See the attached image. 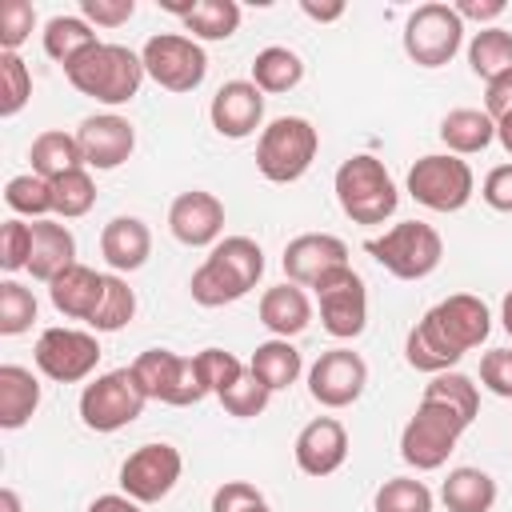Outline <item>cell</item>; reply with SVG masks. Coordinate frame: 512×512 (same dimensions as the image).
Instances as JSON below:
<instances>
[{"instance_id":"obj_1","label":"cell","mask_w":512,"mask_h":512,"mask_svg":"<svg viewBox=\"0 0 512 512\" xmlns=\"http://www.w3.org/2000/svg\"><path fill=\"white\" fill-rule=\"evenodd\" d=\"M64 76H68V84L80 96L116 108V104H128L140 92V84H144L148 72H144L140 52H132L124 44H104L100 40L84 56H76L72 64H64Z\"/></svg>"},{"instance_id":"obj_2","label":"cell","mask_w":512,"mask_h":512,"mask_svg":"<svg viewBox=\"0 0 512 512\" xmlns=\"http://www.w3.org/2000/svg\"><path fill=\"white\" fill-rule=\"evenodd\" d=\"M336 200H340V212L352 220V224H384L396 204H400V192L384 168V160L368 156V152H356L348 156L340 168H336Z\"/></svg>"},{"instance_id":"obj_3","label":"cell","mask_w":512,"mask_h":512,"mask_svg":"<svg viewBox=\"0 0 512 512\" xmlns=\"http://www.w3.org/2000/svg\"><path fill=\"white\" fill-rule=\"evenodd\" d=\"M320 152V132L304 116H276L272 124L260 128L256 140V168L272 184H292L300 180Z\"/></svg>"},{"instance_id":"obj_4","label":"cell","mask_w":512,"mask_h":512,"mask_svg":"<svg viewBox=\"0 0 512 512\" xmlns=\"http://www.w3.org/2000/svg\"><path fill=\"white\" fill-rule=\"evenodd\" d=\"M368 252L372 260L392 272L396 280H424L440 268V256H444V240L432 224L424 220H400L392 224L384 236L368 240Z\"/></svg>"},{"instance_id":"obj_5","label":"cell","mask_w":512,"mask_h":512,"mask_svg":"<svg viewBox=\"0 0 512 512\" xmlns=\"http://www.w3.org/2000/svg\"><path fill=\"white\" fill-rule=\"evenodd\" d=\"M148 404V392L140 388L132 364L128 368H112L100 372L92 384H84L80 392V420L92 432H120L128 428Z\"/></svg>"},{"instance_id":"obj_6","label":"cell","mask_w":512,"mask_h":512,"mask_svg":"<svg viewBox=\"0 0 512 512\" xmlns=\"http://www.w3.org/2000/svg\"><path fill=\"white\" fill-rule=\"evenodd\" d=\"M132 372L140 380V388L148 392V400L172 404V408H188L200 404L208 396V384L200 376L196 356H180L172 348H148L132 360Z\"/></svg>"},{"instance_id":"obj_7","label":"cell","mask_w":512,"mask_h":512,"mask_svg":"<svg viewBox=\"0 0 512 512\" xmlns=\"http://www.w3.org/2000/svg\"><path fill=\"white\" fill-rule=\"evenodd\" d=\"M464 428L468 424L452 408L420 400L416 412H412V420L400 432V456H404V464H412L416 472L444 468L448 456L456 452V440L464 436Z\"/></svg>"},{"instance_id":"obj_8","label":"cell","mask_w":512,"mask_h":512,"mask_svg":"<svg viewBox=\"0 0 512 512\" xmlns=\"http://www.w3.org/2000/svg\"><path fill=\"white\" fill-rule=\"evenodd\" d=\"M476 192L468 160L452 152H428L408 168V196L432 212H460Z\"/></svg>"},{"instance_id":"obj_9","label":"cell","mask_w":512,"mask_h":512,"mask_svg":"<svg viewBox=\"0 0 512 512\" xmlns=\"http://www.w3.org/2000/svg\"><path fill=\"white\" fill-rule=\"evenodd\" d=\"M464 44V20L452 4L428 0L404 20V52L420 68H444Z\"/></svg>"},{"instance_id":"obj_10","label":"cell","mask_w":512,"mask_h":512,"mask_svg":"<svg viewBox=\"0 0 512 512\" xmlns=\"http://www.w3.org/2000/svg\"><path fill=\"white\" fill-rule=\"evenodd\" d=\"M140 60H144V72L168 92H196L208 76V56H204L200 40H192L184 32L148 36V44L140 48Z\"/></svg>"},{"instance_id":"obj_11","label":"cell","mask_w":512,"mask_h":512,"mask_svg":"<svg viewBox=\"0 0 512 512\" xmlns=\"http://www.w3.org/2000/svg\"><path fill=\"white\" fill-rule=\"evenodd\" d=\"M316 300H320V324L328 336L336 340H356L368 324V292H364V276L352 264H340L332 272H324L312 284Z\"/></svg>"},{"instance_id":"obj_12","label":"cell","mask_w":512,"mask_h":512,"mask_svg":"<svg viewBox=\"0 0 512 512\" xmlns=\"http://www.w3.org/2000/svg\"><path fill=\"white\" fill-rule=\"evenodd\" d=\"M36 368L56 384H80L100 364V340L84 328H44L36 336Z\"/></svg>"},{"instance_id":"obj_13","label":"cell","mask_w":512,"mask_h":512,"mask_svg":"<svg viewBox=\"0 0 512 512\" xmlns=\"http://www.w3.org/2000/svg\"><path fill=\"white\" fill-rule=\"evenodd\" d=\"M184 472V456L180 448L156 440V444H140L136 452H128V460L120 464V488L124 496H132L136 504H156L164 500L176 480Z\"/></svg>"},{"instance_id":"obj_14","label":"cell","mask_w":512,"mask_h":512,"mask_svg":"<svg viewBox=\"0 0 512 512\" xmlns=\"http://www.w3.org/2000/svg\"><path fill=\"white\" fill-rule=\"evenodd\" d=\"M364 384H368V364L352 348H328L308 368V396L320 408H348V404H356Z\"/></svg>"},{"instance_id":"obj_15","label":"cell","mask_w":512,"mask_h":512,"mask_svg":"<svg viewBox=\"0 0 512 512\" xmlns=\"http://www.w3.org/2000/svg\"><path fill=\"white\" fill-rule=\"evenodd\" d=\"M428 316V324L440 332V340L452 348V352H472V348H480L484 340H488V332H492V312H488V304L480 300V296H472V292H456V296H448V300H440L436 308H428L424 312Z\"/></svg>"},{"instance_id":"obj_16","label":"cell","mask_w":512,"mask_h":512,"mask_svg":"<svg viewBox=\"0 0 512 512\" xmlns=\"http://www.w3.org/2000/svg\"><path fill=\"white\" fill-rule=\"evenodd\" d=\"M76 144H80L84 168L112 172V168H120V164L132 156V148H136V128H132V120H124V116H116V112H96V116H84V120H80Z\"/></svg>"},{"instance_id":"obj_17","label":"cell","mask_w":512,"mask_h":512,"mask_svg":"<svg viewBox=\"0 0 512 512\" xmlns=\"http://www.w3.org/2000/svg\"><path fill=\"white\" fill-rule=\"evenodd\" d=\"M296 468L304 476H332L344 460H348V428L336 416H316L300 428L296 444H292Z\"/></svg>"},{"instance_id":"obj_18","label":"cell","mask_w":512,"mask_h":512,"mask_svg":"<svg viewBox=\"0 0 512 512\" xmlns=\"http://www.w3.org/2000/svg\"><path fill=\"white\" fill-rule=\"evenodd\" d=\"M208 120L224 140H244L264 120V92L252 80H228L208 104Z\"/></svg>"},{"instance_id":"obj_19","label":"cell","mask_w":512,"mask_h":512,"mask_svg":"<svg viewBox=\"0 0 512 512\" xmlns=\"http://www.w3.org/2000/svg\"><path fill=\"white\" fill-rule=\"evenodd\" d=\"M168 228L180 244L188 248H208V244H220V232H224V204L204 192V188H192V192H180L168 208Z\"/></svg>"},{"instance_id":"obj_20","label":"cell","mask_w":512,"mask_h":512,"mask_svg":"<svg viewBox=\"0 0 512 512\" xmlns=\"http://www.w3.org/2000/svg\"><path fill=\"white\" fill-rule=\"evenodd\" d=\"M280 264H284V276L292 284L312 288L324 272L348 264V244L340 236H332V232H304V236H296V240L284 244Z\"/></svg>"},{"instance_id":"obj_21","label":"cell","mask_w":512,"mask_h":512,"mask_svg":"<svg viewBox=\"0 0 512 512\" xmlns=\"http://www.w3.org/2000/svg\"><path fill=\"white\" fill-rule=\"evenodd\" d=\"M100 256L108 260L112 272H136L152 256V232L140 216H112L100 232Z\"/></svg>"},{"instance_id":"obj_22","label":"cell","mask_w":512,"mask_h":512,"mask_svg":"<svg viewBox=\"0 0 512 512\" xmlns=\"http://www.w3.org/2000/svg\"><path fill=\"white\" fill-rule=\"evenodd\" d=\"M72 264H80V260H76V236L68 232V224H60V220H32V260H28L32 280L52 284Z\"/></svg>"},{"instance_id":"obj_23","label":"cell","mask_w":512,"mask_h":512,"mask_svg":"<svg viewBox=\"0 0 512 512\" xmlns=\"http://www.w3.org/2000/svg\"><path fill=\"white\" fill-rule=\"evenodd\" d=\"M48 296H52V308L68 320H92V312L100 308V296H104V272L88 268V264H72L68 272H60L52 284H48Z\"/></svg>"},{"instance_id":"obj_24","label":"cell","mask_w":512,"mask_h":512,"mask_svg":"<svg viewBox=\"0 0 512 512\" xmlns=\"http://www.w3.org/2000/svg\"><path fill=\"white\" fill-rule=\"evenodd\" d=\"M260 324L280 336V340H292L300 336L308 324H312V300L300 284L284 280V284H272L264 296H260Z\"/></svg>"},{"instance_id":"obj_25","label":"cell","mask_w":512,"mask_h":512,"mask_svg":"<svg viewBox=\"0 0 512 512\" xmlns=\"http://www.w3.org/2000/svg\"><path fill=\"white\" fill-rule=\"evenodd\" d=\"M204 260H212L244 296L260 284V276H264V252H260V244L252 240V236H224L220 244H212V252L204 256Z\"/></svg>"},{"instance_id":"obj_26","label":"cell","mask_w":512,"mask_h":512,"mask_svg":"<svg viewBox=\"0 0 512 512\" xmlns=\"http://www.w3.org/2000/svg\"><path fill=\"white\" fill-rule=\"evenodd\" d=\"M40 408V380L20 364H0V428L16 432Z\"/></svg>"},{"instance_id":"obj_27","label":"cell","mask_w":512,"mask_h":512,"mask_svg":"<svg viewBox=\"0 0 512 512\" xmlns=\"http://www.w3.org/2000/svg\"><path fill=\"white\" fill-rule=\"evenodd\" d=\"M440 140L452 156H472L484 152L496 140V120L484 108H452L440 120Z\"/></svg>"},{"instance_id":"obj_28","label":"cell","mask_w":512,"mask_h":512,"mask_svg":"<svg viewBox=\"0 0 512 512\" xmlns=\"http://www.w3.org/2000/svg\"><path fill=\"white\" fill-rule=\"evenodd\" d=\"M248 372H252L268 392H280V388H292V384L300 380L304 360H300V352L292 348V340L272 336V340L256 344V352H252V360H248Z\"/></svg>"},{"instance_id":"obj_29","label":"cell","mask_w":512,"mask_h":512,"mask_svg":"<svg viewBox=\"0 0 512 512\" xmlns=\"http://www.w3.org/2000/svg\"><path fill=\"white\" fill-rule=\"evenodd\" d=\"M440 500L448 512H488L496 504V480L484 468H452L440 484Z\"/></svg>"},{"instance_id":"obj_30","label":"cell","mask_w":512,"mask_h":512,"mask_svg":"<svg viewBox=\"0 0 512 512\" xmlns=\"http://www.w3.org/2000/svg\"><path fill=\"white\" fill-rule=\"evenodd\" d=\"M28 160H32V172L44 176V180H56L72 168H84V156H80V144H76V132H64V128H48L32 140L28 148Z\"/></svg>"},{"instance_id":"obj_31","label":"cell","mask_w":512,"mask_h":512,"mask_svg":"<svg viewBox=\"0 0 512 512\" xmlns=\"http://www.w3.org/2000/svg\"><path fill=\"white\" fill-rule=\"evenodd\" d=\"M404 360L416 368V372H428V376H440V372H452L460 364V352H452L440 332L428 324V316H420L408 336H404Z\"/></svg>"},{"instance_id":"obj_32","label":"cell","mask_w":512,"mask_h":512,"mask_svg":"<svg viewBox=\"0 0 512 512\" xmlns=\"http://www.w3.org/2000/svg\"><path fill=\"white\" fill-rule=\"evenodd\" d=\"M300 80H304V60L292 48L272 44L252 56V84L260 92H292Z\"/></svg>"},{"instance_id":"obj_33","label":"cell","mask_w":512,"mask_h":512,"mask_svg":"<svg viewBox=\"0 0 512 512\" xmlns=\"http://www.w3.org/2000/svg\"><path fill=\"white\" fill-rule=\"evenodd\" d=\"M92 44H100V40H96V32H92V24H88L84 16H52V20L44 24V52H48L56 64H72V60L84 56Z\"/></svg>"},{"instance_id":"obj_34","label":"cell","mask_w":512,"mask_h":512,"mask_svg":"<svg viewBox=\"0 0 512 512\" xmlns=\"http://www.w3.org/2000/svg\"><path fill=\"white\" fill-rule=\"evenodd\" d=\"M420 400H428V404H444V408H452L464 424H472L476 420V412H480V388L472 384V376H464V372H440V376H432L428 384H424V396Z\"/></svg>"},{"instance_id":"obj_35","label":"cell","mask_w":512,"mask_h":512,"mask_svg":"<svg viewBox=\"0 0 512 512\" xmlns=\"http://www.w3.org/2000/svg\"><path fill=\"white\" fill-rule=\"evenodd\" d=\"M468 68L488 84L500 72H512V32L508 28H480L468 40Z\"/></svg>"},{"instance_id":"obj_36","label":"cell","mask_w":512,"mask_h":512,"mask_svg":"<svg viewBox=\"0 0 512 512\" xmlns=\"http://www.w3.org/2000/svg\"><path fill=\"white\" fill-rule=\"evenodd\" d=\"M184 28L192 40H228L240 28V4L236 0H196L184 12Z\"/></svg>"},{"instance_id":"obj_37","label":"cell","mask_w":512,"mask_h":512,"mask_svg":"<svg viewBox=\"0 0 512 512\" xmlns=\"http://www.w3.org/2000/svg\"><path fill=\"white\" fill-rule=\"evenodd\" d=\"M136 316V292L128 288V280L120 272H108L104 276V296H100V308L92 312L88 328L92 332H120L128 328Z\"/></svg>"},{"instance_id":"obj_38","label":"cell","mask_w":512,"mask_h":512,"mask_svg":"<svg viewBox=\"0 0 512 512\" xmlns=\"http://www.w3.org/2000/svg\"><path fill=\"white\" fill-rule=\"evenodd\" d=\"M92 204H96V180L88 168H72L52 180V216L76 220V216L92 212Z\"/></svg>"},{"instance_id":"obj_39","label":"cell","mask_w":512,"mask_h":512,"mask_svg":"<svg viewBox=\"0 0 512 512\" xmlns=\"http://www.w3.org/2000/svg\"><path fill=\"white\" fill-rule=\"evenodd\" d=\"M4 204H8L16 216L48 220V212H52V180H44V176H36V172L12 176V180L4 184Z\"/></svg>"},{"instance_id":"obj_40","label":"cell","mask_w":512,"mask_h":512,"mask_svg":"<svg viewBox=\"0 0 512 512\" xmlns=\"http://www.w3.org/2000/svg\"><path fill=\"white\" fill-rule=\"evenodd\" d=\"M376 512H432V492L416 476H392L372 496Z\"/></svg>"},{"instance_id":"obj_41","label":"cell","mask_w":512,"mask_h":512,"mask_svg":"<svg viewBox=\"0 0 512 512\" xmlns=\"http://www.w3.org/2000/svg\"><path fill=\"white\" fill-rule=\"evenodd\" d=\"M32 96V72L20 52H0V116L12 120Z\"/></svg>"},{"instance_id":"obj_42","label":"cell","mask_w":512,"mask_h":512,"mask_svg":"<svg viewBox=\"0 0 512 512\" xmlns=\"http://www.w3.org/2000/svg\"><path fill=\"white\" fill-rule=\"evenodd\" d=\"M36 320V296L20 280H0V336H20Z\"/></svg>"},{"instance_id":"obj_43","label":"cell","mask_w":512,"mask_h":512,"mask_svg":"<svg viewBox=\"0 0 512 512\" xmlns=\"http://www.w3.org/2000/svg\"><path fill=\"white\" fill-rule=\"evenodd\" d=\"M188 292H192V300L200 304V308H224V304H236L244 292L212 264V260H204L196 272H192V280H188Z\"/></svg>"},{"instance_id":"obj_44","label":"cell","mask_w":512,"mask_h":512,"mask_svg":"<svg viewBox=\"0 0 512 512\" xmlns=\"http://www.w3.org/2000/svg\"><path fill=\"white\" fill-rule=\"evenodd\" d=\"M220 404H224V412L228 416H240V420H252V416H260L264 408H268V400H272V392L252 376V372H244L228 392H220L216 396Z\"/></svg>"},{"instance_id":"obj_45","label":"cell","mask_w":512,"mask_h":512,"mask_svg":"<svg viewBox=\"0 0 512 512\" xmlns=\"http://www.w3.org/2000/svg\"><path fill=\"white\" fill-rule=\"evenodd\" d=\"M196 364H200V376H204V384H208L212 396L228 392V388L248 372V368H244L232 352H224V348H204V352H196Z\"/></svg>"},{"instance_id":"obj_46","label":"cell","mask_w":512,"mask_h":512,"mask_svg":"<svg viewBox=\"0 0 512 512\" xmlns=\"http://www.w3.org/2000/svg\"><path fill=\"white\" fill-rule=\"evenodd\" d=\"M36 28V8L28 0H4L0 4V52H16Z\"/></svg>"},{"instance_id":"obj_47","label":"cell","mask_w":512,"mask_h":512,"mask_svg":"<svg viewBox=\"0 0 512 512\" xmlns=\"http://www.w3.org/2000/svg\"><path fill=\"white\" fill-rule=\"evenodd\" d=\"M28 260H32V224H24L20 216L4 220L0 224V268L20 272V268H28Z\"/></svg>"},{"instance_id":"obj_48","label":"cell","mask_w":512,"mask_h":512,"mask_svg":"<svg viewBox=\"0 0 512 512\" xmlns=\"http://www.w3.org/2000/svg\"><path fill=\"white\" fill-rule=\"evenodd\" d=\"M264 508V492L248 480H224L212 492V512H256Z\"/></svg>"},{"instance_id":"obj_49","label":"cell","mask_w":512,"mask_h":512,"mask_svg":"<svg viewBox=\"0 0 512 512\" xmlns=\"http://www.w3.org/2000/svg\"><path fill=\"white\" fill-rule=\"evenodd\" d=\"M480 384L504 400H512V348H492L480 356Z\"/></svg>"},{"instance_id":"obj_50","label":"cell","mask_w":512,"mask_h":512,"mask_svg":"<svg viewBox=\"0 0 512 512\" xmlns=\"http://www.w3.org/2000/svg\"><path fill=\"white\" fill-rule=\"evenodd\" d=\"M80 16L92 28H120L136 16V0H80Z\"/></svg>"},{"instance_id":"obj_51","label":"cell","mask_w":512,"mask_h":512,"mask_svg":"<svg viewBox=\"0 0 512 512\" xmlns=\"http://www.w3.org/2000/svg\"><path fill=\"white\" fill-rule=\"evenodd\" d=\"M480 196H484L488 208H496V212H512V164H496V168L484 176Z\"/></svg>"},{"instance_id":"obj_52","label":"cell","mask_w":512,"mask_h":512,"mask_svg":"<svg viewBox=\"0 0 512 512\" xmlns=\"http://www.w3.org/2000/svg\"><path fill=\"white\" fill-rule=\"evenodd\" d=\"M484 112L492 120H500V116L512 112V72H500V76H492L484 84Z\"/></svg>"},{"instance_id":"obj_53","label":"cell","mask_w":512,"mask_h":512,"mask_svg":"<svg viewBox=\"0 0 512 512\" xmlns=\"http://www.w3.org/2000/svg\"><path fill=\"white\" fill-rule=\"evenodd\" d=\"M452 8H456L460 20H480V24H484V20L504 16L508 4H504V0H460V4H452Z\"/></svg>"},{"instance_id":"obj_54","label":"cell","mask_w":512,"mask_h":512,"mask_svg":"<svg viewBox=\"0 0 512 512\" xmlns=\"http://www.w3.org/2000/svg\"><path fill=\"white\" fill-rule=\"evenodd\" d=\"M88 512H140V504L132 496H124V492H104V496H96L88 504Z\"/></svg>"},{"instance_id":"obj_55","label":"cell","mask_w":512,"mask_h":512,"mask_svg":"<svg viewBox=\"0 0 512 512\" xmlns=\"http://www.w3.org/2000/svg\"><path fill=\"white\" fill-rule=\"evenodd\" d=\"M300 12H304L308 20L332 24V20H340V16H344V4H312V0H304V4H300Z\"/></svg>"},{"instance_id":"obj_56","label":"cell","mask_w":512,"mask_h":512,"mask_svg":"<svg viewBox=\"0 0 512 512\" xmlns=\"http://www.w3.org/2000/svg\"><path fill=\"white\" fill-rule=\"evenodd\" d=\"M496 140H500V148H504V152L512 156V112L496 120Z\"/></svg>"},{"instance_id":"obj_57","label":"cell","mask_w":512,"mask_h":512,"mask_svg":"<svg viewBox=\"0 0 512 512\" xmlns=\"http://www.w3.org/2000/svg\"><path fill=\"white\" fill-rule=\"evenodd\" d=\"M0 512H24V504H20L16 488H0Z\"/></svg>"},{"instance_id":"obj_58","label":"cell","mask_w":512,"mask_h":512,"mask_svg":"<svg viewBox=\"0 0 512 512\" xmlns=\"http://www.w3.org/2000/svg\"><path fill=\"white\" fill-rule=\"evenodd\" d=\"M500 320H504V332L512 336V292L504 296V304H500Z\"/></svg>"},{"instance_id":"obj_59","label":"cell","mask_w":512,"mask_h":512,"mask_svg":"<svg viewBox=\"0 0 512 512\" xmlns=\"http://www.w3.org/2000/svg\"><path fill=\"white\" fill-rule=\"evenodd\" d=\"M256 512H272V508H268V504H264V508H256Z\"/></svg>"}]
</instances>
